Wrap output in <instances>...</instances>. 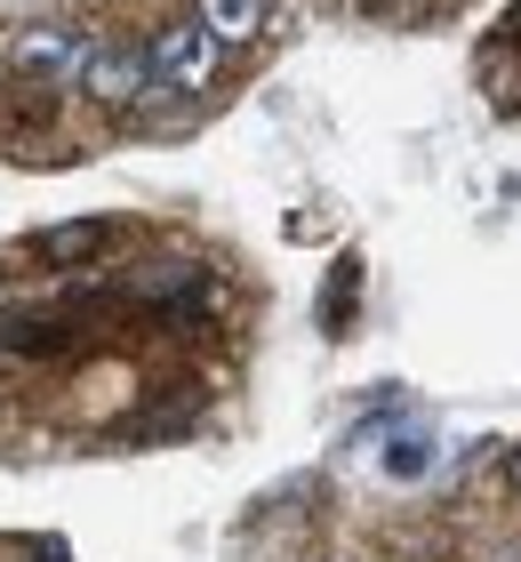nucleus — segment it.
Segmentation results:
<instances>
[{
	"mask_svg": "<svg viewBox=\"0 0 521 562\" xmlns=\"http://www.w3.org/2000/svg\"><path fill=\"white\" fill-rule=\"evenodd\" d=\"M97 48H104L97 24L41 16V24H16V33L0 41V65H9L24 89H81L89 65H97Z\"/></svg>",
	"mask_w": 521,
	"mask_h": 562,
	"instance_id": "nucleus-1",
	"label": "nucleus"
},
{
	"mask_svg": "<svg viewBox=\"0 0 521 562\" xmlns=\"http://www.w3.org/2000/svg\"><path fill=\"white\" fill-rule=\"evenodd\" d=\"M217 65H225V41L208 33L201 16H177L152 33V72H161V97H208L217 89Z\"/></svg>",
	"mask_w": 521,
	"mask_h": 562,
	"instance_id": "nucleus-2",
	"label": "nucleus"
},
{
	"mask_svg": "<svg viewBox=\"0 0 521 562\" xmlns=\"http://www.w3.org/2000/svg\"><path fill=\"white\" fill-rule=\"evenodd\" d=\"M81 97H89V105H104V113H137L145 97H161L152 48H145V41H104L97 65H89V81H81Z\"/></svg>",
	"mask_w": 521,
	"mask_h": 562,
	"instance_id": "nucleus-3",
	"label": "nucleus"
},
{
	"mask_svg": "<svg viewBox=\"0 0 521 562\" xmlns=\"http://www.w3.org/2000/svg\"><path fill=\"white\" fill-rule=\"evenodd\" d=\"M128 297H137V305H152L161 322H201L208 305H217V273H208V266H169V273L137 281Z\"/></svg>",
	"mask_w": 521,
	"mask_h": 562,
	"instance_id": "nucleus-4",
	"label": "nucleus"
},
{
	"mask_svg": "<svg viewBox=\"0 0 521 562\" xmlns=\"http://www.w3.org/2000/svg\"><path fill=\"white\" fill-rule=\"evenodd\" d=\"M104 241H113L104 217H65V225H48V234H33V258L41 266H89Z\"/></svg>",
	"mask_w": 521,
	"mask_h": 562,
	"instance_id": "nucleus-5",
	"label": "nucleus"
},
{
	"mask_svg": "<svg viewBox=\"0 0 521 562\" xmlns=\"http://www.w3.org/2000/svg\"><path fill=\"white\" fill-rule=\"evenodd\" d=\"M65 338H72L65 314H9V322H0V346L24 353V362H48V353H65Z\"/></svg>",
	"mask_w": 521,
	"mask_h": 562,
	"instance_id": "nucleus-6",
	"label": "nucleus"
},
{
	"mask_svg": "<svg viewBox=\"0 0 521 562\" xmlns=\"http://www.w3.org/2000/svg\"><path fill=\"white\" fill-rule=\"evenodd\" d=\"M193 16H201L225 48H249L257 33H265V0H193Z\"/></svg>",
	"mask_w": 521,
	"mask_h": 562,
	"instance_id": "nucleus-7",
	"label": "nucleus"
},
{
	"mask_svg": "<svg viewBox=\"0 0 521 562\" xmlns=\"http://www.w3.org/2000/svg\"><path fill=\"white\" fill-rule=\"evenodd\" d=\"M353 281H361V266L346 258V273L321 290V329H337V322H353Z\"/></svg>",
	"mask_w": 521,
	"mask_h": 562,
	"instance_id": "nucleus-8",
	"label": "nucleus"
},
{
	"mask_svg": "<svg viewBox=\"0 0 521 562\" xmlns=\"http://www.w3.org/2000/svg\"><path fill=\"white\" fill-rule=\"evenodd\" d=\"M426 458H433V442H426V434H409V442L385 450V467H394V482H417V474H426Z\"/></svg>",
	"mask_w": 521,
	"mask_h": 562,
	"instance_id": "nucleus-9",
	"label": "nucleus"
},
{
	"mask_svg": "<svg viewBox=\"0 0 521 562\" xmlns=\"http://www.w3.org/2000/svg\"><path fill=\"white\" fill-rule=\"evenodd\" d=\"M506 474H513V491H521V450H513V458H506Z\"/></svg>",
	"mask_w": 521,
	"mask_h": 562,
	"instance_id": "nucleus-10",
	"label": "nucleus"
},
{
	"mask_svg": "<svg viewBox=\"0 0 521 562\" xmlns=\"http://www.w3.org/2000/svg\"><path fill=\"white\" fill-rule=\"evenodd\" d=\"M513 41H521V0H513Z\"/></svg>",
	"mask_w": 521,
	"mask_h": 562,
	"instance_id": "nucleus-11",
	"label": "nucleus"
}]
</instances>
